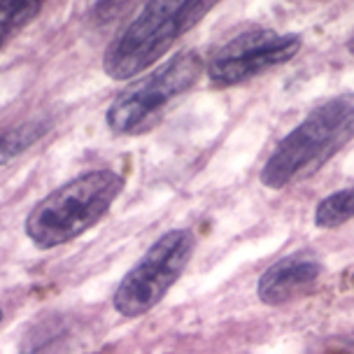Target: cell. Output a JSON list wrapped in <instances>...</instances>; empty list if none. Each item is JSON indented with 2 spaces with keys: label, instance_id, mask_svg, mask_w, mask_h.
<instances>
[{
  "label": "cell",
  "instance_id": "13",
  "mask_svg": "<svg viewBox=\"0 0 354 354\" xmlns=\"http://www.w3.org/2000/svg\"><path fill=\"white\" fill-rule=\"evenodd\" d=\"M0 322H3V310H0Z\"/></svg>",
  "mask_w": 354,
  "mask_h": 354
},
{
  "label": "cell",
  "instance_id": "8",
  "mask_svg": "<svg viewBox=\"0 0 354 354\" xmlns=\"http://www.w3.org/2000/svg\"><path fill=\"white\" fill-rule=\"evenodd\" d=\"M354 219V187L340 189V192L326 196L319 201L317 210H315V224L319 229H338Z\"/></svg>",
  "mask_w": 354,
  "mask_h": 354
},
{
  "label": "cell",
  "instance_id": "2",
  "mask_svg": "<svg viewBox=\"0 0 354 354\" xmlns=\"http://www.w3.org/2000/svg\"><path fill=\"white\" fill-rule=\"evenodd\" d=\"M122 192V175L112 170H91L42 198L26 217L24 231L35 248H59L98 224Z\"/></svg>",
  "mask_w": 354,
  "mask_h": 354
},
{
  "label": "cell",
  "instance_id": "11",
  "mask_svg": "<svg viewBox=\"0 0 354 354\" xmlns=\"http://www.w3.org/2000/svg\"><path fill=\"white\" fill-rule=\"evenodd\" d=\"M66 343H68L66 326L47 322L44 326L35 328V331L30 333V338L26 336L21 354H63Z\"/></svg>",
  "mask_w": 354,
  "mask_h": 354
},
{
  "label": "cell",
  "instance_id": "4",
  "mask_svg": "<svg viewBox=\"0 0 354 354\" xmlns=\"http://www.w3.org/2000/svg\"><path fill=\"white\" fill-rule=\"evenodd\" d=\"M203 73V59L182 52L147 77L124 88L107 110V126L119 136H140L159 124L175 98L187 93Z\"/></svg>",
  "mask_w": 354,
  "mask_h": 354
},
{
  "label": "cell",
  "instance_id": "5",
  "mask_svg": "<svg viewBox=\"0 0 354 354\" xmlns=\"http://www.w3.org/2000/svg\"><path fill=\"white\" fill-rule=\"evenodd\" d=\"M196 236L189 229H175L161 236L138 261L115 292V310L124 317H140L161 303L168 289L180 280L192 261Z\"/></svg>",
  "mask_w": 354,
  "mask_h": 354
},
{
  "label": "cell",
  "instance_id": "1",
  "mask_svg": "<svg viewBox=\"0 0 354 354\" xmlns=\"http://www.w3.org/2000/svg\"><path fill=\"white\" fill-rule=\"evenodd\" d=\"M354 138V91L328 98L284 136L261 168V185L284 189L315 175Z\"/></svg>",
  "mask_w": 354,
  "mask_h": 354
},
{
  "label": "cell",
  "instance_id": "12",
  "mask_svg": "<svg viewBox=\"0 0 354 354\" xmlns=\"http://www.w3.org/2000/svg\"><path fill=\"white\" fill-rule=\"evenodd\" d=\"M347 47H350V52L354 54V37H352V40H350V44H347Z\"/></svg>",
  "mask_w": 354,
  "mask_h": 354
},
{
  "label": "cell",
  "instance_id": "9",
  "mask_svg": "<svg viewBox=\"0 0 354 354\" xmlns=\"http://www.w3.org/2000/svg\"><path fill=\"white\" fill-rule=\"evenodd\" d=\"M49 129V124L44 122H26L12 131H5L0 136V163H8L15 156L21 154L24 149H28L30 145H35L44 136V131Z\"/></svg>",
  "mask_w": 354,
  "mask_h": 354
},
{
  "label": "cell",
  "instance_id": "10",
  "mask_svg": "<svg viewBox=\"0 0 354 354\" xmlns=\"http://www.w3.org/2000/svg\"><path fill=\"white\" fill-rule=\"evenodd\" d=\"M42 10L40 0H12V3H0V49L8 42V37L26 26L30 19L37 17V12Z\"/></svg>",
  "mask_w": 354,
  "mask_h": 354
},
{
  "label": "cell",
  "instance_id": "7",
  "mask_svg": "<svg viewBox=\"0 0 354 354\" xmlns=\"http://www.w3.org/2000/svg\"><path fill=\"white\" fill-rule=\"evenodd\" d=\"M324 266L313 252H294L275 261L259 277L257 294L266 306H282L315 287Z\"/></svg>",
  "mask_w": 354,
  "mask_h": 354
},
{
  "label": "cell",
  "instance_id": "3",
  "mask_svg": "<svg viewBox=\"0 0 354 354\" xmlns=\"http://www.w3.org/2000/svg\"><path fill=\"white\" fill-rule=\"evenodd\" d=\"M214 8L212 0H159L142 12L107 47L103 71L112 80H131L154 66L187 30Z\"/></svg>",
  "mask_w": 354,
  "mask_h": 354
},
{
  "label": "cell",
  "instance_id": "6",
  "mask_svg": "<svg viewBox=\"0 0 354 354\" xmlns=\"http://www.w3.org/2000/svg\"><path fill=\"white\" fill-rule=\"evenodd\" d=\"M303 40L294 33H275L268 28L245 30L226 42L212 56L207 75L217 88H229L292 61L301 52Z\"/></svg>",
  "mask_w": 354,
  "mask_h": 354
}]
</instances>
